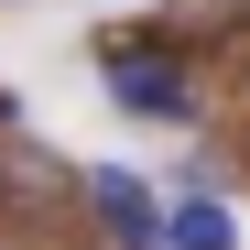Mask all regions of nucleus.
<instances>
[{
	"label": "nucleus",
	"mask_w": 250,
	"mask_h": 250,
	"mask_svg": "<svg viewBox=\"0 0 250 250\" xmlns=\"http://www.w3.org/2000/svg\"><path fill=\"white\" fill-rule=\"evenodd\" d=\"M163 250H239V218H229V207L196 185L185 207H163Z\"/></svg>",
	"instance_id": "obj_3"
},
{
	"label": "nucleus",
	"mask_w": 250,
	"mask_h": 250,
	"mask_svg": "<svg viewBox=\"0 0 250 250\" xmlns=\"http://www.w3.org/2000/svg\"><path fill=\"white\" fill-rule=\"evenodd\" d=\"M87 207H98L109 250H163V207H152V185L131 163H87Z\"/></svg>",
	"instance_id": "obj_2"
},
{
	"label": "nucleus",
	"mask_w": 250,
	"mask_h": 250,
	"mask_svg": "<svg viewBox=\"0 0 250 250\" xmlns=\"http://www.w3.org/2000/svg\"><path fill=\"white\" fill-rule=\"evenodd\" d=\"M109 98H120V120L185 131V120H196V76H185V55L142 44V33H109Z\"/></svg>",
	"instance_id": "obj_1"
}]
</instances>
